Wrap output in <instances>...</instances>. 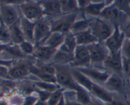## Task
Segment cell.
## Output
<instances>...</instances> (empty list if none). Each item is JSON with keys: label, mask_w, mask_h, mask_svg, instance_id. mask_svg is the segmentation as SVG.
<instances>
[{"label": "cell", "mask_w": 130, "mask_h": 105, "mask_svg": "<svg viewBox=\"0 0 130 105\" xmlns=\"http://www.w3.org/2000/svg\"><path fill=\"white\" fill-rule=\"evenodd\" d=\"M126 29H125V30H126V29H130V18H129V21H128V24H126Z\"/></svg>", "instance_id": "816d5d0a"}, {"label": "cell", "mask_w": 130, "mask_h": 105, "mask_svg": "<svg viewBox=\"0 0 130 105\" xmlns=\"http://www.w3.org/2000/svg\"><path fill=\"white\" fill-rule=\"evenodd\" d=\"M8 72V67L0 65V78H2V79H9Z\"/></svg>", "instance_id": "60d3db41"}, {"label": "cell", "mask_w": 130, "mask_h": 105, "mask_svg": "<svg viewBox=\"0 0 130 105\" xmlns=\"http://www.w3.org/2000/svg\"><path fill=\"white\" fill-rule=\"evenodd\" d=\"M63 89H57L55 91L51 93L49 99L47 101L48 105H58L63 95Z\"/></svg>", "instance_id": "4dcf8cb0"}, {"label": "cell", "mask_w": 130, "mask_h": 105, "mask_svg": "<svg viewBox=\"0 0 130 105\" xmlns=\"http://www.w3.org/2000/svg\"><path fill=\"white\" fill-rule=\"evenodd\" d=\"M124 32V34H125V37L128 39H130V29H126L124 31H123Z\"/></svg>", "instance_id": "c3c4849f"}, {"label": "cell", "mask_w": 130, "mask_h": 105, "mask_svg": "<svg viewBox=\"0 0 130 105\" xmlns=\"http://www.w3.org/2000/svg\"><path fill=\"white\" fill-rule=\"evenodd\" d=\"M0 105H10L7 100L5 99H0Z\"/></svg>", "instance_id": "7dc6e473"}, {"label": "cell", "mask_w": 130, "mask_h": 105, "mask_svg": "<svg viewBox=\"0 0 130 105\" xmlns=\"http://www.w3.org/2000/svg\"><path fill=\"white\" fill-rule=\"evenodd\" d=\"M100 16L105 20L114 24V26H120L121 24H127L130 18L126 14L121 11L114 3L107 5Z\"/></svg>", "instance_id": "3957f363"}, {"label": "cell", "mask_w": 130, "mask_h": 105, "mask_svg": "<svg viewBox=\"0 0 130 105\" xmlns=\"http://www.w3.org/2000/svg\"><path fill=\"white\" fill-rule=\"evenodd\" d=\"M51 32L50 24L44 19L42 18L35 22L34 43H36V46L42 45Z\"/></svg>", "instance_id": "ba28073f"}, {"label": "cell", "mask_w": 130, "mask_h": 105, "mask_svg": "<svg viewBox=\"0 0 130 105\" xmlns=\"http://www.w3.org/2000/svg\"><path fill=\"white\" fill-rule=\"evenodd\" d=\"M1 80H2V78H0V82H1Z\"/></svg>", "instance_id": "db71d44e"}, {"label": "cell", "mask_w": 130, "mask_h": 105, "mask_svg": "<svg viewBox=\"0 0 130 105\" xmlns=\"http://www.w3.org/2000/svg\"><path fill=\"white\" fill-rule=\"evenodd\" d=\"M10 37L11 44L13 45H20L25 40L24 34L20 27L19 22L9 27Z\"/></svg>", "instance_id": "603a6c76"}, {"label": "cell", "mask_w": 130, "mask_h": 105, "mask_svg": "<svg viewBox=\"0 0 130 105\" xmlns=\"http://www.w3.org/2000/svg\"><path fill=\"white\" fill-rule=\"evenodd\" d=\"M20 27L24 34L25 40L34 43V33L35 22L27 20L24 16H22L19 20Z\"/></svg>", "instance_id": "5bb4252c"}, {"label": "cell", "mask_w": 130, "mask_h": 105, "mask_svg": "<svg viewBox=\"0 0 130 105\" xmlns=\"http://www.w3.org/2000/svg\"><path fill=\"white\" fill-rule=\"evenodd\" d=\"M29 73V67L25 64L19 63L13 66L11 65L9 68L8 78L12 80L22 79L27 77Z\"/></svg>", "instance_id": "4fadbf2b"}, {"label": "cell", "mask_w": 130, "mask_h": 105, "mask_svg": "<svg viewBox=\"0 0 130 105\" xmlns=\"http://www.w3.org/2000/svg\"><path fill=\"white\" fill-rule=\"evenodd\" d=\"M90 92H91L96 98L104 102L105 104L109 103L113 101L112 96L107 90L95 83L93 84Z\"/></svg>", "instance_id": "44dd1931"}, {"label": "cell", "mask_w": 130, "mask_h": 105, "mask_svg": "<svg viewBox=\"0 0 130 105\" xmlns=\"http://www.w3.org/2000/svg\"><path fill=\"white\" fill-rule=\"evenodd\" d=\"M53 59L57 64L65 65L72 63L74 60V53L60 47L56 51Z\"/></svg>", "instance_id": "7402d4cb"}, {"label": "cell", "mask_w": 130, "mask_h": 105, "mask_svg": "<svg viewBox=\"0 0 130 105\" xmlns=\"http://www.w3.org/2000/svg\"><path fill=\"white\" fill-rule=\"evenodd\" d=\"M86 105H103V104H102L100 102H96V101H91L90 103H89L88 104H86Z\"/></svg>", "instance_id": "f907efd6"}, {"label": "cell", "mask_w": 130, "mask_h": 105, "mask_svg": "<svg viewBox=\"0 0 130 105\" xmlns=\"http://www.w3.org/2000/svg\"><path fill=\"white\" fill-rule=\"evenodd\" d=\"M44 15H58L62 13L60 1H39Z\"/></svg>", "instance_id": "ac0fdd59"}, {"label": "cell", "mask_w": 130, "mask_h": 105, "mask_svg": "<svg viewBox=\"0 0 130 105\" xmlns=\"http://www.w3.org/2000/svg\"><path fill=\"white\" fill-rule=\"evenodd\" d=\"M90 29L99 41H105L113 33L114 27H112L105 20L96 18L90 21Z\"/></svg>", "instance_id": "277c9868"}, {"label": "cell", "mask_w": 130, "mask_h": 105, "mask_svg": "<svg viewBox=\"0 0 130 105\" xmlns=\"http://www.w3.org/2000/svg\"><path fill=\"white\" fill-rule=\"evenodd\" d=\"M123 72L130 78V59L123 58Z\"/></svg>", "instance_id": "ab89813d"}, {"label": "cell", "mask_w": 130, "mask_h": 105, "mask_svg": "<svg viewBox=\"0 0 130 105\" xmlns=\"http://www.w3.org/2000/svg\"><path fill=\"white\" fill-rule=\"evenodd\" d=\"M91 1H86V0H81V1H77V5H78L79 9L81 10H85L91 3Z\"/></svg>", "instance_id": "b9f144b4"}, {"label": "cell", "mask_w": 130, "mask_h": 105, "mask_svg": "<svg viewBox=\"0 0 130 105\" xmlns=\"http://www.w3.org/2000/svg\"><path fill=\"white\" fill-rule=\"evenodd\" d=\"M19 10L23 16L30 21L36 22L43 18L44 16L43 8L40 3L33 1H22L19 4Z\"/></svg>", "instance_id": "6da1fadb"}, {"label": "cell", "mask_w": 130, "mask_h": 105, "mask_svg": "<svg viewBox=\"0 0 130 105\" xmlns=\"http://www.w3.org/2000/svg\"><path fill=\"white\" fill-rule=\"evenodd\" d=\"M0 3V20L10 27L20 20L19 11L14 4Z\"/></svg>", "instance_id": "7a4b0ae2"}, {"label": "cell", "mask_w": 130, "mask_h": 105, "mask_svg": "<svg viewBox=\"0 0 130 105\" xmlns=\"http://www.w3.org/2000/svg\"><path fill=\"white\" fill-rule=\"evenodd\" d=\"M65 104L64 105H80L79 104L77 103V102H72V101H66V99H65Z\"/></svg>", "instance_id": "bcb514c9"}, {"label": "cell", "mask_w": 130, "mask_h": 105, "mask_svg": "<svg viewBox=\"0 0 130 105\" xmlns=\"http://www.w3.org/2000/svg\"><path fill=\"white\" fill-rule=\"evenodd\" d=\"M66 35L60 32H51L48 37L46 39L42 45L52 48L55 49H58L64 42Z\"/></svg>", "instance_id": "ffe728a7"}, {"label": "cell", "mask_w": 130, "mask_h": 105, "mask_svg": "<svg viewBox=\"0 0 130 105\" xmlns=\"http://www.w3.org/2000/svg\"><path fill=\"white\" fill-rule=\"evenodd\" d=\"M29 69L30 73L34 75L37 77L41 79V82H48L52 83H57V78L55 75L47 74L44 72H42L38 67H34L33 65L29 66Z\"/></svg>", "instance_id": "cb8c5ba5"}, {"label": "cell", "mask_w": 130, "mask_h": 105, "mask_svg": "<svg viewBox=\"0 0 130 105\" xmlns=\"http://www.w3.org/2000/svg\"><path fill=\"white\" fill-rule=\"evenodd\" d=\"M90 21H88L86 19L76 21L71 28V32L75 35L88 30L90 29Z\"/></svg>", "instance_id": "f1b7e54d"}, {"label": "cell", "mask_w": 130, "mask_h": 105, "mask_svg": "<svg viewBox=\"0 0 130 105\" xmlns=\"http://www.w3.org/2000/svg\"><path fill=\"white\" fill-rule=\"evenodd\" d=\"M13 61L11 60H5V59H3L0 58V65L5 66L8 68H10L11 65H12Z\"/></svg>", "instance_id": "7bdbcfd3"}, {"label": "cell", "mask_w": 130, "mask_h": 105, "mask_svg": "<svg viewBox=\"0 0 130 105\" xmlns=\"http://www.w3.org/2000/svg\"><path fill=\"white\" fill-rule=\"evenodd\" d=\"M71 72L75 82L79 86L85 88L88 92H90L93 82L77 69H71Z\"/></svg>", "instance_id": "d6986e66"}, {"label": "cell", "mask_w": 130, "mask_h": 105, "mask_svg": "<svg viewBox=\"0 0 130 105\" xmlns=\"http://www.w3.org/2000/svg\"><path fill=\"white\" fill-rule=\"evenodd\" d=\"M105 105H125L124 103L121 102H119V101H112V102H109V103H106Z\"/></svg>", "instance_id": "ee69618b"}, {"label": "cell", "mask_w": 130, "mask_h": 105, "mask_svg": "<svg viewBox=\"0 0 130 105\" xmlns=\"http://www.w3.org/2000/svg\"><path fill=\"white\" fill-rule=\"evenodd\" d=\"M114 5L130 18V1H115Z\"/></svg>", "instance_id": "836d02e7"}, {"label": "cell", "mask_w": 130, "mask_h": 105, "mask_svg": "<svg viewBox=\"0 0 130 105\" xmlns=\"http://www.w3.org/2000/svg\"><path fill=\"white\" fill-rule=\"evenodd\" d=\"M104 63L107 68H110L119 75L120 73L123 72V56L121 51L118 53L109 54Z\"/></svg>", "instance_id": "8fae6325"}, {"label": "cell", "mask_w": 130, "mask_h": 105, "mask_svg": "<svg viewBox=\"0 0 130 105\" xmlns=\"http://www.w3.org/2000/svg\"><path fill=\"white\" fill-rule=\"evenodd\" d=\"M34 105H48L47 102H44V101H41L40 100H38Z\"/></svg>", "instance_id": "681fc988"}, {"label": "cell", "mask_w": 130, "mask_h": 105, "mask_svg": "<svg viewBox=\"0 0 130 105\" xmlns=\"http://www.w3.org/2000/svg\"><path fill=\"white\" fill-rule=\"evenodd\" d=\"M4 52H6L9 54L15 57V58H22L25 56L24 53L22 52L20 48H19V46L18 45L10 44V45L8 46V47Z\"/></svg>", "instance_id": "1f68e13d"}, {"label": "cell", "mask_w": 130, "mask_h": 105, "mask_svg": "<svg viewBox=\"0 0 130 105\" xmlns=\"http://www.w3.org/2000/svg\"><path fill=\"white\" fill-rule=\"evenodd\" d=\"M77 46L74 35L70 32L69 33L66 35L64 42L60 47L71 53H74Z\"/></svg>", "instance_id": "83f0119b"}, {"label": "cell", "mask_w": 130, "mask_h": 105, "mask_svg": "<svg viewBox=\"0 0 130 105\" xmlns=\"http://www.w3.org/2000/svg\"><path fill=\"white\" fill-rule=\"evenodd\" d=\"M77 70L84 75H85L92 82L93 80H96L105 83L110 76V75L108 74L107 72H103L101 71L91 69V68H80Z\"/></svg>", "instance_id": "2e32d148"}, {"label": "cell", "mask_w": 130, "mask_h": 105, "mask_svg": "<svg viewBox=\"0 0 130 105\" xmlns=\"http://www.w3.org/2000/svg\"><path fill=\"white\" fill-rule=\"evenodd\" d=\"M42 71V72H44V73H47V74L52 75H55L56 74V69L55 67H52V65H43L39 67H37Z\"/></svg>", "instance_id": "8d00e7d4"}, {"label": "cell", "mask_w": 130, "mask_h": 105, "mask_svg": "<svg viewBox=\"0 0 130 105\" xmlns=\"http://www.w3.org/2000/svg\"><path fill=\"white\" fill-rule=\"evenodd\" d=\"M19 46V48L21 49L22 52L24 54V55L33 54V52H34V46H33L32 43L25 40Z\"/></svg>", "instance_id": "e575fe53"}, {"label": "cell", "mask_w": 130, "mask_h": 105, "mask_svg": "<svg viewBox=\"0 0 130 105\" xmlns=\"http://www.w3.org/2000/svg\"><path fill=\"white\" fill-rule=\"evenodd\" d=\"M37 93L38 95V98L39 100L44 102H47L48 100L49 99L51 93L47 91H43V90H38L37 91Z\"/></svg>", "instance_id": "74e56055"}, {"label": "cell", "mask_w": 130, "mask_h": 105, "mask_svg": "<svg viewBox=\"0 0 130 105\" xmlns=\"http://www.w3.org/2000/svg\"><path fill=\"white\" fill-rule=\"evenodd\" d=\"M0 44L5 45L12 44L10 40L9 27L2 22H0Z\"/></svg>", "instance_id": "f546056e"}, {"label": "cell", "mask_w": 130, "mask_h": 105, "mask_svg": "<svg viewBox=\"0 0 130 105\" xmlns=\"http://www.w3.org/2000/svg\"><path fill=\"white\" fill-rule=\"evenodd\" d=\"M77 15L76 12L66 14L61 18L51 22L50 24L52 32H57L65 35L69 33L72 25L76 21Z\"/></svg>", "instance_id": "5b68a950"}, {"label": "cell", "mask_w": 130, "mask_h": 105, "mask_svg": "<svg viewBox=\"0 0 130 105\" xmlns=\"http://www.w3.org/2000/svg\"><path fill=\"white\" fill-rule=\"evenodd\" d=\"M107 6L105 1H99V2L93 3L91 1L90 5L83 10L85 13L91 16H100V14Z\"/></svg>", "instance_id": "d4e9b609"}, {"label": "cell", "mask_w": 130, "mask_h": 105, "mask_svg": "<svg viewBox=\"0 0 130 105\" xmlns=\"http://www.w3.org/2000/svg\"><path fill=\"white\" fill-rule=\"evenodd\" d=\"M57 83L65 88L76 91L77 83L75 82L71 72V69L62 65L55 67Z\"/></svg>", "instance_id": "52a82bcc"}, {"label": "cell", "mask_w": 130, "mask_h": 105, "mask_svg": "<svg viewBox=\"0 0 130 105\" xmlns=\"http://www.w3.org/2000/svg\"><path fill=\"white\" fill-rule=\"evenodd\" d=\"M1 94H2V90H1V87H0V97H1Z\"/></svg>", "instance_id": "f5cc1de1"}, {"label": "cell", "mask_w": 130, "mask_h": 105, "mask_svg": "<svg viewBox=\"0 0 130 105\" xmlns=\"http://www.w3.org/2000/svg\"><path fill=\"white\" fill-rule=\"evenodd\" d=\"M91 62L90 52L87 46H77L74 53L73 65L76 67H87Z\"/></svg>", "instance_id": "30bf717a"}, {"label": "cell", "mask_w": 130, "mask_h": 105, "mask_svg": "<svg viewBox=\"0 0 130 105\" xmlns=\"http://www.w3.org/2000/svg\"><path fill=\"white\" fill-rule=\"evenodd\" d=\"M125 37L124 32L121 29L120 26L115 25L112 35L105 41V46L110 54L120 51Z\"/></svg>", "instance_id": "8992f818"}, {"label": "cell", "mask_w": 130, "mask_h": 105, "mask_svg": "<svg viewBox=\"0 0 130 105\" xmlns=\"http://www.w3.org/2000/svg\"><path fill=\"white\" fill-rule=\"evenodd\" d=\"M60 2L61 10L62 13H75L79 9L77 1L73 0H63Z\"/></svg>", "instance_id": "4316f807"}, {"label": "cell", "mask_w": 130, "mask_h": 105, "mask_svg": "<svg viewBox=\"0 0 130 105\" xmlns=\"http://www.w3.org/2000/svg\"><path fill=\"white\" fill-rule=\"evenodd\" d=\"M9 45H10V44H9ZM8 46V45H5V44H0V55H1V54H2V53H3V52L5 51V50L6 49Z\"/></svg>", "instance_id": "f6af8a7d"}, {"label": "cell", "mask_w": 130, "mask_h": 105, "mask_svg": "<svg viewBox=\"0 0 130 105\" xmlns=\"http://www.w3.org/2000/svg\"><path fill=\"white\" fill-rule=\"evenodd\" d=\"M39 100L38 97H36L34 96H27L24 100L22 105H34L36 102Z\"/></svg>", "instance_id": "f35d334b"}, {"label": "cell", "mask_w": 130, "mask_h": 105, "mask_svg": "<svg viewBox=\"0 0 130 105\" xmlns=\"http://www.w3.org/2000/svg\"><path fill=\"white\" fill-rule=\"evenodd\" d=\"M74 36L77 46H88L90 44L100 42L99 39L92 34L90 29L86 31L75 34Z\"/></svg>", "instance_id": "e0dca14e"}, {"label": "cell", "mask_w": 130, "mask_h": 105, "mask_svg": "<svg viewBox=\"0 0 130 105\" xmlns=\"http://www.w3.org/2000/svg\"><path fill=\"white\" fill-rule=\"evenodd\" d=\"M124 82L121 75L114 73L110 75L105 82V89L109 92H122L124 91Z\"/></svg>", "instance_id": "7c38bea8"}, {"label": "cell", "mask_w": 130, "mask_h": 105, "mask_svg": "<svg viewBox=\"0 0 130 105\" xmlns=\"http://www.w3.org/2000/svg\"><path fill=\"white\" fill-rule=\"evenodd\" d=\"M75 92H76V101L80 105H86L91 102V99L88 92V91L85 88L77 84Z\"/></svg>", "instance_id": "484cf974"}, {"label": "cell", "mask_w": 130, "mask_h": 105, "mask_svg": "<svg viewBox=\"0 0 130 105\" xmlns=\"http://www.w3.org/2000/svg\"><path fill=\"white\" fill-rule=\"evenodd\" d=\"M57 49L44 45H38L34 47L33 54L42 61H47L53 58Z\"/></svg>", "instance_id": "9a60e30c"}, {"label": "cell", "mask_w": 130, "mask_h": 105, "mask_svg": "<svg viewBox=\"0 0 130 105\" xmlns=\"http://www.w3.org/2000/svg\"><path fill=\"white\" fill-rule=\"evenodd\" d=\"M35 87H38L39 90L47 91L50 93H52L57 89V87L55 83H48L44 82H34Z\"/></svg>", "instance_id": "d6a6232c"}, {"label": "cell", "mask_w": 130, "mask_h": 105, "mask_svg": "<svg viewBox=\"0 0 130 105\" xmlns=\"http://www.w3.org/2000/svg\"><path fill=\"white\" fill-rule=\"evenodd\" d=\"M87 48L90 52L91 61L92 62H104L110 54L105 44L104 46L102 45L100 42L90 44Z\"/></svg>", "instance_id": "9c48e42d"}, {"label": "cell", "mask_w": 130, "mask_h": 105, "mask_svg": "<svg viewBox=\"0 0 130 105\" xmlns=\"http://www.w3.org/2000/svg\"><path fill=\"white\" fill-rule=\"evenodd\" d=\"M123 58L130 59V39L125 37L121 49Z\"/></svg>", "instance_id": "d590c367"}]
</instances>
